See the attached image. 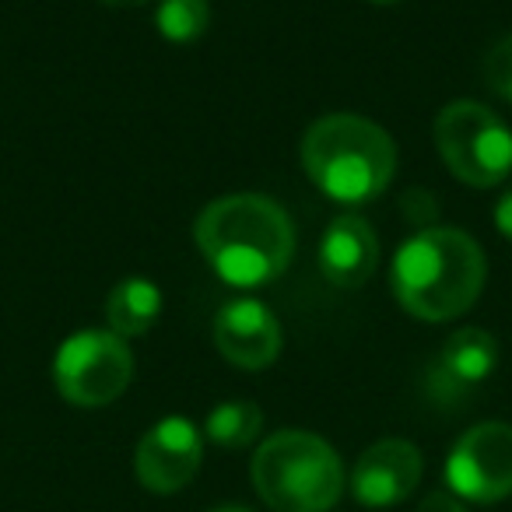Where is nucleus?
<instances>
[{
    "instance_id": "nucleus-5",
    "label": "nucleus",
    "mask_w": 512,
    "mask_h": 512,
    "mask_svg": "<svg viewBox=\"0 0 512 512\" xmlns=\"http://www.w3.org/2000/svg\"><path fill=\"white\" fill-rule=\"evenodd\" d=\"M435 148L446 169L474 190H491L512 172V130L474 99H456L435 116Z\"/></svg>"
},
{
    "instance_id": "nucleus-18",
    "label": "nucleus",
    "mask_w": 512,
    "mask_h": 512,
    "mask_svg": "<svg viewBox=\"0 0 512 512\" xmlns=\"http://www.w3.org/2000/svg\"><path fill=\"white\" fill-rule=\"evenodd\" d=\"M495 228L502 239L512 242V186L498 197V204H495Z\"/></svg>"
},
{
    "instance_id": "nucleus-15",
    "label": "nucleus",
    "mask_w": 512,
    "mask_h": 512,
    "mask_svg": "<svg viewBox=\"0 0 512 512\" xmlns=\"http://www.w3.org/2000/svg\"><path fill=\"white\" fill-rule=\"evenodd\" d=\"M155 25L169 43H193L211 25V4L207 0H162Z\"/></svg>"
},
{
    "instance_id": "nucleus-3",
    "label": "nucleus",
    "mask_w": 512,
    "mask_h": 512,
    "mask_svg": "<svg viewBox=\"0 0 512 512\" xmlns=\"http://www.w3.org/2000/svg\"><path fill=\"white\" fill-rule=\"evenodd\" d=\"M302 169L337 204H369L397 176V144L365 116L330 113L302 137Z\"/></svg>"
},
{
    "instance_id": "nucleus-8",
    "label": "nucleus",
    "mask_w": 512,
    "mask_h": 512,
    "mask_svg": "<svg viewBox=\"0 0 512 512\" xmlns=\"http://www.w3.org/2000/svg\"><path fill=\"white\" fill-rule=\"evenodd\" d=\"M204 463V435L183 414L155 421L134 449V474L151 495H176Z\"/></svg>"
},
{
    "instance_id": "nucleus-21",
    "label": "nucleus",
    "mask_w": 512,
    "mask_h": 512,
    "mask_svg": "<svg viewBox=\"0 0 512 512\" xmlns=\"http://www.w3.org/2000/svg\"><path fill=\"white\" fill-rule=\"evenodd\" d=\"M372 4H397V0H372Z\"/></svg>"
},
{
    "instance_id": "nucleus-20",
    "label": "nucleus",
    "mask_w": 512,
    "mask_h": 512,
    "mask_svg": "<svg viewBox=\"0 0 512 512\" xmlns=\"http://www.w3.org/2000/svg\"><path fill=\"white\" fill-rule=\"evenodd\" d=\"M211 512H249V509H242V505H218V509H211Z\"/></svg>"
},
{
    "instance_id": "nucleus-12",
    "label": "nucleus",
    "mask_w": 512,
    "mask_h": 512,
    "mask_svg": "<svg viewBox=\"0 0 512 512\" xmlns=\"http://www.w3.org/2000/svg\"><path fill=\"white\" fill-rule=\"evenodd\" d=\"M498 369V341L481 327L456 330L439 348L432 365V379L449 393H463L481 386Z\"/></svg>"
},
{
    "instance_id": "nucleus-10",
    "label": "nucleus",
    "mask_w": 512,
    "mask_h": 512,
    "mask_svg": "<svg viewBox=\"0 0 512 512\" xmlns=\"http://www.w3.org/2000/svg\"><path fill=\"white\" fill-rule=\"evenodd\" d=\"M214 344L235 369H271L281 355V323L264 302L232 299L214 316Z\"/></svg>"
},
{
    "instance_id": "nucleus-13",
    "label": "nucleus",
    "mask_w": 512,
    "mask_h": 512,
    "mask_svg": "<svg viewBox=\"0 0 512 512\" xmlns=\"http://www.w3.org/2000/svg\"><path fill=\"white\" fill-rule=\"evenodd\" d=\"M158 313H162V292L155 281L148 278H127L109 292L106 299V320L109 330L127 337H144L155 327Z\"/></svg>"
},
{
    "instance_id": "nucleus-16",
    "label": "nucleus",
    "mask_w": 512,
    "mask_h": 512,
    "mask_svg": "<svg viewBox=\"0 0 512 512\" xmlns=\"http://www.w3.org/2000/svg\"><path fill=\"white\" fill-rule=\"evenodd\" d=\"M484 81L502 102L512 106V32L505 39H498L484 57Z\"/></svg>"
},
{
    "instance_id": "nucleus-7",
    "label": "nucleus",
    "mask_w": 512,
    "mask_h": 512,
    "mask_svg": "<svg viewBox=\"0 0 512 512\" xmlns=\"http://www.w3.org/2000/svg\"><path fill=\"white\" fill-rule=\"evenodd\" d=\"M446 488L463 502L495 505L512 495V425L481 421L446 456Z\"/></svg>"
},
{
    "instance_id": "nucleus-9",
    "label": "nucleus",
    "mask_w": 512,
    "mask_h": 512,
    "mask_svg": "<svg viewBox=\"0 0 512 512\" xmlns=\"http://www.w3.org/2000/svg\"><path fill=\"white\" fill-rule=\"evenodd\" d=\"M425 474L421 449L411 439H379L351 470V495L369 509H390L414 495Z\"/></svg>"
},
{
    "instance_id": "nucleus-17",
    "label": "nucleus",
    "mask_w": 512,
    "mask_h": 512,
    "mask_svg": "<svg viewBox=\"0 0 512 512\" xmlns=\"http://www.w3.org/2000/svg\"><path fill=\"white\" fill-rule=\"evenodd\" d=\"M418 512H467V505L449 488H439V491H428L425 502L418 505Z\"/></svg>"
},
{
    "instance_id": "nucleus-11",
    "label": "nucleus",
    "mask_w": 512,
    "mask_h": 512,
    "mask_svg": "<svg viewBox=\"0 0 512 512\" xmlns=\"http://www.w3.org/2000/svg\"><path fill=\"white\" fill-rule=\"evenodd\" d=\"M379 239L376 228L358 214H341L320 239V274L334 288H362L376 274Z\"/></svg>"
},
{
    "instance_id": "nucleus-2",
    "label": "nucleus",
    "mask_w": 512,
    "mask_h": 512,
    "mask_svg": "<svg viewBox=\"0 0 512 512\" xmlns=\"http://www.w3.org/2000/svg\"><path fill=\"white\" fill-rule=\"evenodd\" d=\"M484 278V249L460 228H421L393 256V295L425 323H446L467 313L484 292Z\"/></svg>"
},
{
    "instance_id": "nucleus-6",
    "label": "nucleus",
    "mask_w": 512,
    "mask_h": 512,
    "mask_svg": "<svg viewBox=\"0 0 512 512\" xmlns=\"http://www.w3.org/2000/svg\"><path fill=\"white\" fill-rule=\"evenodd\" d=\"M134 355L113 330H78L53 355V386L74 407H106L130 386Z\"/></svg>"
},
{
    "instance_id": "nucleus-14",
    "label": "nucleus",
    "mask_w": 512,
    "mask_h": 512,
    "mask_svg": "<svg viewBox=\"0 0 512 512\" xmlns=\"http://www.w3.org/2000/svg\"><path fill=\"white\" fill-rule=\"evenodd\" d=\"M264 428V411L249 400H228L218 404L204 421V435L221 449H242L260 435Z\"/></svg>"
},
{
    "instance_id": "nucleus-4",
    "label": "nucleus",
    "mask_w": 512,
    "mask_h": 512,
    "mask_svg": "<svg viewBox=\"0 0 512 512\" xmlns=\"http://www.w3.org/2000/svg\"><path fill=\"white\" fill-rule=\"evenodd\" d=\"M256 495L274 512H330L344 495V463L327 439L302 428L267 435L249 463Z\"/></svg>"
},
{
    "instance_id": "nucleus-1",
    "label": "nucleus",
    "mask_w": 512,
    "mask_h": 512,
    "mask_svg": "<svg viewBox=\"0 0 512 512\" xmlns=\"http://www.w3.org/2000/svg\"><path fill=\"white\" fill-rule=\"evenodd\" d=\"M193 239L214 274L232 288H264L288 271L295 225L264 193H228L197 214Z\"/></svg>"
},
{
    "instance_id": "nucleus-19",
    "label": "nucleus",
    "mask_w": 512,
    "mask_h": 512,
    "mask_svg": "<svg viewBox=\"0 0 512 512\" xmlns=\"http://www.w3.org/2000/svg\"><path fill=\"white\" fill-rule=\"evenodd\" d=\"M99 4H109V8H141L148 0H99Z\"/></svg>"
}]
</instances>
